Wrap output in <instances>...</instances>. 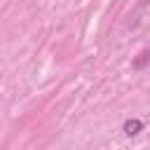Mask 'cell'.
Segmentation results:
<instances>
[{"label": "cell", "instance_id": "6da1fadb", "mask_svg": "<svg viewBox=\"0 0 150 150\" xmlns=\"http://www.w3.org/2000/svg\"><path fill=\"white\" fill-rule=\"evenodd\" d=\"M122 131H124L127 136H138V134L143 131V122H141L138 117H131V120H127V122H124Z\"/></svg>", "mask_w": 150, "mask_h": 150}, {"label": "cell", "instance_id": "7a4b0ae2", "mask_svg": "<svg viewBox=\"0 0 150 150\" xmlns=\"http://www.w3.org/2000/svg\"><path fill=\"white\" fill-rule=\"evenodd\" d=\"M145 63H150V49H143L138 59H134V68H143Z\"/></svg>", "mask_w": 150, "mask_h": 150}]
</instances>
